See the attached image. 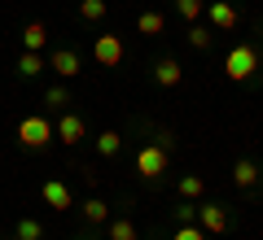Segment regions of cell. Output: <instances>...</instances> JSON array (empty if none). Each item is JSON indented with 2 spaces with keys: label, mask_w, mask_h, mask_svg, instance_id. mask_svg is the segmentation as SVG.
Instances as JSON below:
<instances>
[{
  "label": "cell",
  "mask_w": 263,
  "mask_h": 240,
  "mask_svg": "<svg viewBox=\"0 0 263 240\" xmlns=\"http://www.w3.org/2000/svg\"><path fill=\"white\" fill-rule=\"evenodd\" d=\"M254 70H259V48H254V44H233V48H228L224 74L233 79V83H246Z\"/></svg>",
  "instance_id": "1"
},
{
  "label": "cell",
  "mask_w": 263,
  "mask_h": 240,
  "mask_svg": "<svg viewBox=\"0 0 263 240\" xmlns=\"http://www.w3.org/2000/svg\"><path fill=\"white\" fill-rule=\"evenodd\" d=\"M48 140H53V122H48L44 114H31V118L18 122V144H27V148H44Z\"/></svg>",
  "instance_id": "2"
},
{
  "label": "cell",
  "mask_w": 263,
  "mask_h": 240,
  "mask_svg": "<svg viewBox=\"0 0 263 240\" xmlns=\"http://www.w3.org/2000/svg\"><path fill=\"white\" fill-rule=\"evenodd\" d=\"M167 144H145L141 153H136V175L141 179H158V175H167Z\"/></svg>",
  "instance_id": "3"
},
{
  "label": "cell",
  "mask_w": 263,
  "mask_h": 240,
  "mask_svg": "<svg viewBox=\"0 0 263 240\" xmlns=\"http://www.w3.org/2000/svg\"><path fill=\"white\" fill-rule=\"evenodd\" d=\"M202 13L211 18V27H215V31H233L237 22H241V13H237V5H233V0H211V5H206Z\"/></svg>",
  "instance_id": "4"
},
{
  "label": "cell",
  "mask_w": 263,
  "mask_h": 240,
  "mask_svg": "<svg viewBox=\"0 0 263 240\" xmlns=\"http://www.w3.org/2000/svg\"><path fill=\"white\" fill-rule=\"evenodd\" d=\"M92 57H97V66L114 70V66L123 61V39H119V35H97V44H92Z\"/></svg>",
  "instance_id": "5"
},
{
  "label": "cell",
  "mask_w": 263,
  "mask_h": 240,
  "mask_svg": "<svg viewBox=\"0 0 263 240\" xmlns=\"http://www.w3.org/2000/svg\"><path fill=\"white\" fill-rule=\"evenodd\" d=\"M40 192H44V205H48V210H75V192H70L62 179H44Z\"/></svg>",
  "instance_id": "6"
},
{
  "label": "cell",
  "mask_w": 263,
  "mask_h": 240,
  "mask_svg": "<svg viewBox=\"0 0 263 240\" xmlns=\"http://www.w3.org/2000/svg\"><path fill=\"white\" fill-rule=\"evenodd\" d=\"M48 70H57L62 79H79L84 61H79V53H75V48H57V53L48 57Z\"/></svg>",
  "instance_id": "7"
},
{
  "label": "cell",
  "mask_w": 263,
  "mask_h": 240,
  "mask_svg": "<svg viewBox=\"0 0 263 240\" xmlns=\"http://www.w3.org/2000/svg\"><path fill=\"white\" fill-rule=\"evenodd\" d=\"M53 136L62 140V144H79V140L88 136V127H84V118H79V114H62V118H57V127H53Z\"/></svg>",
  "instance_id": "8"
},
{
  "label": "cell",
  "mask_w": 263,
  "mask_h": 240,
  "mask_svg": "<svg viewBox=\"0 0 263 240\" xmlns=\"http://www.w3.org/2000/svg\"><path fill=\"white\" fill-rule=\"evenodd\" d=\"M197 223H202V231H206V236L228 231V214H224V205H197Z\"/></svg>",
  "instance_id": "9"
},
{
  "label": "cell",
  "mask_w": 263,
  "mask_h": 240,
  "mask_svg": "<svg viewBox=\"0 0 263 240\" xmlns=\"http://www.w3.org/2000/svg\"><path fill=\"white\" fill-rule=\"evenodd\" d=\"M154 79H158L162 88H180L184 83V66H180L176 57H162V61L154 66Z\"/></svg>",
  "instance_id": "10"
},
{
  "label": "cell",
  "mask_w": 263,
  "mask_h": 240,
  "mask_svg": "<svg viewBox=\"0 0 263 240\" xmlns=\"http://www.w3.org/2000/svg\"><path fill=\"white\" fill-rule=\"evenodd\" d=\"M233 184H237V188H254V184H259V166H254L250 157H237V166H233Z\"/></svg>",
  "instance_id": "11"
},
{
  "label": "cell",
  "mask_w": 263,
  "mask_h": 240,
  "mask_svg": "<svg viewBox=\"0 0 263 240\" xmlns=\"http://www.w3.org/2000/svg\"><path fill=\"white\" fill-rule=\"evenodd\" d=\"M48 39V27L44 22H27V31H22V44H27V53H40Z\"/></svg>",
  "instance_id": "12"
},
{
  "label": "cell",
  "mask_w": 263,
  "mask_h": 240,
  "mask_svg": "<svg viewBox=\"0 0 263 240\" xmlns=\"http://www.w3.org/2000/svg\"><path fill=\"white\" fill-rule=\"evenodd\" d=\"M79 214H84L88 223H110V205H105L101 197H88V201L79 205Z\"/></svg>",
  "instance_id": "13"
},
{
  "label": "cell",
  "mask_w": 263,
  "mask_h": 240,
  "mask_svg": "<svg viewBox=\"0 0 263 240\" xmlns=\"http://www.w3.org/2000/svg\"><path fill=\"white\" fill-rule=\"evenodd\" d=\"M105 231H110V240H141V231H136V223H132V219H110V223H105Z\"/></svg>",
  "instance_id": "14"
},
{
  "label": "cell",
  "mask_w": 263,
  "mask_h": 240,
  "mask_svg": "<svg viewBox=\"0 0 263 240\" xmlns=\"http://www.w3.org/2000/svg\"><path fill=\"white\" fill-rule=\"evenodd\" d=\"M162 27H167V18L154 13V9H145L141 18H136V31H141V35H162Z\"/></svg>",
  "instance_id": "15"
},
{
  "label": "cell",
  "mask_w": 263,
  "mask_h": 240,
  "mask_svg": "<svg viewBox=\"0 0 263 240\" xmlns=\"http://www.w3.org/2000/svg\"><path fill=\"white\" fill-rule=\"evenodd\" d=\"M206 192V179L202 175H184L180 179V201H193V197H202Z\"/></svg>",
  "instance_id": "16"
},
{
  "label": "cell",
  "mask_w": 263,
  "mask_h": 240,
  "mask_svg": "<svg viewBox=\"0 0 263 240\" xmlns=\"http://www.w3.org/2000/svg\"><path fill=\"white\" fill-rule=\"evenodd\" d=\"M119 148H123V136H119V131H101V136H97V153H101V157H114Z\"/></svg>",
  "instance_id": "17"
},
{
  "label": "cell",
  "mask_w": 263,
  "mask_h": 240,
  "mask_svg": "<svg viewBox=\"0 0 263 240\" xmlns=\"http://www.w3.org/2000/svg\"><path fill=\"white\" fill-rule=\"evenodd\" d=\"M105 9H110L105 0H79V18H84V22H101Z\"/></svg>",
  "instance_id": "18"
},
{
  "label": "cell",
  "mask_w": 263,
  "mask_h": 240,
  "mask_svg": "<svg viewBox=\"0 0 263 240\" xmlns=\"http://www.w3.org/2000/svg\"><path fill=\"white\" fill-rule=\"evenodd\" d=\"M40 70H44V57H40V53H22V57H18V74H27V79H35Z\"/></svg>",
  "instance_id": "19"
},
{
  "label": "cell",
  "mask_w": 263,
  "mask_h": 240,
  "mask_svg": "<svg viewBox=\"0 0 263 240\" xmlns=\"http://www.w3.org/2000/svg\"><path fill=\"white\" fill-rule=\"evenodd\" d=\"M202 9H206L202 0H176V13H180L184 22H197V18H202Z\"/></svg>",
  "instance_id": "20"
},
{
  "label": "cell",
  "mask_w": 263,
  "mask_h": 240,
  "mask_svg": "<svg viewBox=\"0 0 263 240\" xmlns=\"http://www.w3.org/2000/svg\"><path fill=\"white\" fill-rule=\"evenodd\" d=\"M18 240H44V227H40L35 219H22L18 223Z\"/></svg>",
  "instance_id": "21"
},
{
  "label": "cell",
  "mask_w": 263,
  "mask_h": 240,
  "mask_svg": "<svg viewBox=\"0 0 263 240\" xmlns=\"http://www.w3.org/2000/svg\"><path fill=\"white\" fill-rule=\"evenodd\" d=\"M189 44L193 48H211V31L206 27H189Z\"/></svg>",
  "instance_id": "22"
},
{
  "label": "cell",
  "mask_w": 263,
  "mask_h": 240,
  "mask_svg": "<svg viewBox=\"0 0 263 240\" xmlns=\"http://www.w3.org/2000/svg\"><path fill=\"white\" fill-rule=\"evenodd\" d=\"M44 101H48V105H53V110H62V105H66V101H70V92H66V88H62V83H57V88H48V92H44Z\"/></svg>",
  "instance_id": "23"
},
{
  "label": "cell",
  "mask_w": 263,
  "mask_h": 240,
  "mask_svg": "<svg viewBox=\"0 0 263 240\" xmlns=\"http://www.w3.org/2000/svg\"><path fill=\"white\" fill-rule=\"evenodd\" d=\"M176 240H206V231H202V227H193V223H180Z\"/></svg>",
  "instance_id": "24"
},
{
  "label": "cell",
  "mask_w": 263,
  "mask_h": 240,
  "mask_svg": "<svg viewBox=\"0 0 263 240\" xmlns=\"http://www.w3.org/2000/svg\"><path fill=\"white\" fill-rule=\"evenodd\" d=\"M176 219H180V223H193V219H197V210H193V205H189V201H180V210H176Z\"/></svg>",
  "instance_id": "25"
},
{
  "label": "cell",
  "mask_w": 263,
  "mask_h": 240,
  "mask_svg": "<svg viewBox=\"0 0 263 240\" xmlns=\"http://www.w3.org/2000/svg\"><path fill=\"white\" fill-rule=\"evenodd\" d=\"M75 240H79V236H75Z\"/></svg>",
  "instance_id": "26"
}]
</instances>
